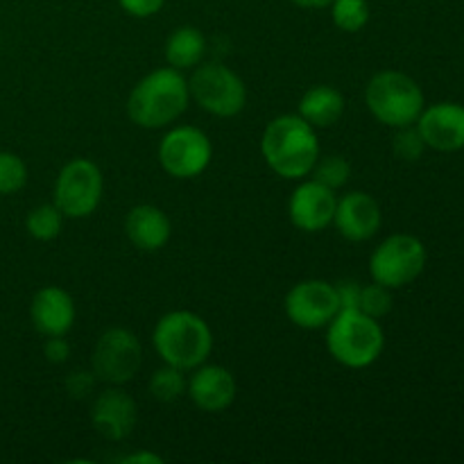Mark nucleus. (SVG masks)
<instances>
[{
	"mask_svg": "<svg viewBox=\"0 0 464 464\" xmlns=\"http://www.w3.org/2000/svg\"><path fill=\"white\" fill-rule=\"evenodd\" d=\"M261 154L267 166L284 179H304L311 175L320 157L315 127L308 125L299 113L275 118L263 131Z\"/></svg>",
	"mask_w": 464,
	"mask_h": 464,
	"instance_id": "nucleus-1",
	"label": "nucleus"
},
{
	"mask_svg": "<svg viewBox=\"0 0 464 464\" xmlns=\"http://www.w3.org/2000/svg\"><path fill=\"white\" fill-rule=\"evenodd\" d=\"M190 100L188 82L177 68H157L131 89L127 113L131 122L145 130H159L175 122Z\"/></svg>",
	"mask_w": 464,
	"mask_h": 464,
	"instance_id": "nucleus-2",
	"label": "nucleus"
},
{
	"mask_svg": "<svg viewBox=\"0 0 464 464\" xmlns=\"http://www.w3.org/2000/svg\"><path fill=\"white\" fill-rule=\"evenodd\" d=\"M152 344L166 365L188 372L207 362L213 349V334L195 313L172 311L154 326Z\"/></svg>",
	"mask_w": 464,
	"mask_h": 464,
	"instance_id": "nucleus-3",
	"label": "nucleus"
},
{
	"mask_svg": "<svg viewBox=\"0 0 464 464\" xmlns=\"http://www.w3.org/2000/svg\"><path fill=\"white\" fill-rule=\"evenodd\" d=\"M329 353L349 370H362L379 361L385 347V335L379 320L358 308H340L326 331Z\"/></svg>",
	"mask_w": 464,
	"mask_h": 464,
	"instance_id": "nucleus-4",
	"label": "nucleus"
},
{
	"mask_svg": "<svg viewBox=\"0 0 464 464\" xmlns=\"http://www.w3.org/2000/svg\"><path fill=\"white\" fill-rule=\"evenodd\" d=\"M365 102L376 121L397 130L415 125L424 111V91L406 72L383 71L367 84Z\"/></svg>",
	"mask_w": 464,
	"mask_h": 464,
	"instance_id": "nucleus-5",
	"label": "nucleus"
},
{
	"mask_svg": "<svg viewBox=\"0 0 464 464\" xmlns=\"http://www.w3.org/2000/svg\"><path fill=\"white\" fill-rule=\"evenodd\" d=\"M424 243L417 236L394 234L385 238L370 256L372 281L397 290L412 284L426 267Z\"/></svg>",
	"mask_w": 464,
	"mask_h": 464,
	"instance_id": "nucleus-6",
	"label": "nucleus"
},
{
	"mask_svg": "<svg viewBox=\"0 0 464 464\" xmlns=\"http://www.w3.org/2000/svg\"><path fill=\"white\" fill-rule=\"evenodd\" d=\"M190 98L204 109L220 118L238 116L247 104V89L245 82L225 63H204L195 68L188 80Z\"/></svg>",
	"mask_w": 464,
	"mask_h": 464,
	"instance_id": "nucleus-7",
	"label": "nucleus"
},
{
	"mask_svg": "<svg viewBox=\"0 0 464 464\" xmlns=\"http://www.w3.org/2000/svg\"><path fill=\"white\" fill-rule=\"evenodd\" d=\"M104 179L100 168L89 159H72L59 170L54 184V204L63 218H89L102 202Z\"/></svg>",
	"mask_w": 464,
	"mask_h": 464,
	"instance_id": "nucleus-8",
	"label": "nucleus"
},
{
	"mask_svg": "<svg viewBox=\"0 0 464 464\" xmlns=\"http://www.w3.org/2000/svg\"><path fill=\"white\" fill-rule=\"evenodd\" d=\"M213 159V145L202 130L181 125L168 131L159 145V163L175 179L202 175Z\"/></svg>",
	"mask_w": 464,
	"mask_h": 464,
	"instance_id": "nucleus-9",
	"label": "nucleus"
},
{
	"mask_svg": "<svg viewBox=\"0 0 464 464\" xmlns=\"http://www.w3.org/2000/svg\"><path fill=\"white\" fill-rule=\"evenodd\" d=\"M143 365V347L130 329H109L100 335L93 349V374L98 381L122 385L136 376Z\"/></svg>",
	"mask_w": 464,
	"mask_h": 464,
	"instance_id": "nucleus-10",
	"label": "nucleus"
},
{
	"mask_svg": "<svg viewBox=\"0 0 464 464\" xmlns=\"http://www.w3.org/2000/svg\"><path fill=\"white\" fill-rule=\"evenodd\" d=\"M285 315L295 326L306 331L329 326V322L338 315L340 302L335 295V285L329 281L308 279L299 281L285 295Z\"/></svg>",
	"mask_w": 464,
	"mask_h": 464,
	"instance_id": "nucleus-11",
	"label": "nucleus"
},
{
	"mask_svg": "<svg viewBox=\"0 0 464 464\" xmlns=\"http://www.w3.org/2000/svg\"><path fill=\"white\" fill-rule=\"evenodd\" d=\"M335 204H338L335 190L326 188L320 181L308 179L299 184L290 195V220L297 229L306 231V234H315V231L334 225Z\"/></svg>",
	"mask_w": 464,
	"mask_h": 464,
	"instance_id": "nucleus-12",
	"label": "nucleus"
},
{
	"mask_svg": "<svg viewBox=\"0 0 464 464\" xmlns=\"http://www.w3.org/2000/svg\"><path fill=\"white\" fill-rule=\"evenodd\" d=\"M426 148L438 152H458L464 148V107L458 102H438L417 118Z\"/></svg>",
	"mask_w": 464,
	"mask_h": 464,
	"instance_id": "nucleus-13",
	"label": "nucleus"
},
{
	"mask_svg": "<svg viewBox=\"0 0 464 464\" xmlns=\"http://www.w3.org/2000/svg\"><path fill=\"white\" fill-rule=\"evenodd\" d=\"M136 421H139L136 401L118 388H109L98 394L91 408V424L95 433L109 442H121L130 438L131 430L136 429Z\"/></svg>",
	"mask_w": 464,
	"mask_h": 464,
	"instance_id": "nucleus-14",
	"label": "nucleus"
},
{
	"mask_svg": "<svg viewBox=\"0 0 464 464\" xmlns=\"http://www.w3.org/2000/svg\"><path fill=\"white\" fill-rule=\"evenodd\" d=\"M381 207L370 193L353 190L335 204L334 225L352 243H365L381 229Z\"/></svg>",
	"mask_w": 464,
	"mask_h": 464,
	"instance_id": "nucleus-15",
	"label": "nucleus"
},
{
	"mask_svg": "<svg viewBox=\"0 0 464 464\" xmlns=\"http://www.w3.org/2000/svg\"><path fill=\"white\" fill-rule=\"evenodd\" d=\"M186 394L199 411L222 412L234 403L236 379L227 367L202 362L199 367H195L193 376L188 379Z\"/></svg>",
	"mask_w": 464,
	"mask_h": 464,
	"instance_id": "nucleus-16",
	"label": "nucleus"
},
{
	"mask_svg": "<svg viewBox=\"0 0 464 464\" xmlns=\"http://www.w3.org/2000/svg\"><path fill=\"white\" fill-rule=\"evenodd\" d=\"M30 317L41 335H66L75 324V304L63 288L45 285L32 297Z\"/></svg>",
	"mask_w": 464,
	"mask_h": 464,
	"instance_id": "nucleus-17",
	"label": "nucleus"
},
{
	"mask_svg": "<svg viewBox=\"0 0 464 464\" xmlns=\"http://www.w3.org/2000/svg\"><path fill=\"white\" fill-rule=\"evenodd\" d=\"M127 238L140 252H159L170 240V218L154 204H139L125 218Z\"/></svg>",
	"mask_w": 464,
	"mask_h": 464,
	"instance_id": "nucleus-18",
	"label": "nucleus"
},
{
	"mask_svg": "<svg viewBox=\"0 0 464 464\" xmlns=\"http://www.w3.org/2000/svg\"><path fill=\"white\" fill-rule=\"evenodd\" d=\"M344 95L334 86H313L299 100V116L313 127H331L343 118Z\"/></svg>",
	"mask_w": 464,
	"mask_h": 464,
	"instance_id": "nucleus-19",
	"label": "nucleus"
},
{
	"mask_svg": "<svg viewBox=\"0 0 464 464\" xmlns=\"http://www.w3.org/2000/svg\"><path fill=\"white\" fill-rule=\"evenodd\" d=\"M207 53V39L202 32L193 25H184L172 32L166 41V59L177 71L195 68L202 62Z\"/></svg>",
	"mask_w": 464,
	"mask_h": 464,
	"instance_id": "nucleus-20",
	"label": "nucleus"
},
{
	"mask_svg": "<svg viewBox=\"0 0 464 464\" xmlns=\"http://www.w3.org/2000/svg\"><path fill=\"white\" fill-rule=\"evenodd\" d=\"M63 227V213L59 211L57 204H39L32 208L25 218V229L32 238L48 243L62 234Z\"/></svg>",
	"mask_w": 464,
	"mask_h": 464,
	"instance_id": "nucleus-21",
	"label": "nucleus"
},
{
	"mask_svg": "<svg viewBox=\"0 0 464 464\" xmlns=\"http://www.w3.org/2000/svg\"><path fill=\"white\" fill-rule=\"evenodd\" d=\"M186 388H188V381L179 367L166 365L154 372L150 379V394L161 403H172L181 399L186 394Z\"/></svg>",
	"mask_w": 464,
	"mask_h": 464,
	"instance_id": "nucleus-22",
	"label": "nucleus"
},
{
	"mask_svg": "<svg viewBox=\"0 0 464 464\" xmlns=\"http://www.w3.org/2000/svg\"><path fill=\"white\" fill-rule=\"evenodd\" d=\"M331 18L343 32H361L370 23V3L367 0H334Z\"/></svg>",
	"mask_w": 464,
	"mask_h": 464,
	"instance_id": "nucleus-23",
	"label": "nucleus"
},
{
	"mask_svg": "<svg viewBox=\"0 0 464 464\" xmlns=\"http://www.w3.org/2000/svg\"><path fill=\"white\" fill-rule=\"evenodd\" d=\"M311 175L313 179L320 181V184L326 186V188L338 190L343 188V186L349 181V177H352V163H349L344 157H340V154H329V157L324 159L317 157Z\"/></svg>",
	"mask_w": 464,
	"mask_h": 464,
	"instance_id": "nucleus-24",
	"label": "nucleus"
},
{
	"mask_svg": "<svg viewBox=\"0 0 464 464\" xmlns=\"http://www.w3.org/2000/svg\"><path fill=\"white\" fill-rule=\"evenodd\" d=\"M392 306H394L392 288H388V285L383 284H376V281L370 285H362L358 311L374 317V320H381V317H385L390 311H392Z\"/></svg>",
	"mask_w": 464,
	"mask_h": 464,
	"instance_id": "nucleus-25",
	"label": "nucleus"
},
{
	"mask_svg": "<svg viewBox=\"0 0 464 464\" xmlns=\"http://www.w3.org/2000/svg\"><path fill=\"white\" fill-rule=\"evenodd\" d=\"M27 184V166L18 154L0 152V195H14Z\"/></svg>",
	"mask_w": 464,
	"mask_h": 464,
	"instance_id": "nucleus-26",
	"label": "nucleus"
},
{
	"mask_svg": "<svg viewBox=\"0 0 464 464\" xmlns=\"http://www.w3.org/2000/svg\"><path fill=\"white\" fill-rule=\"evenodd\" d=\"M392 150L399 159H403V161H417V159H421V154H424L426 143L415 125L397 127V134H394V140H392Z\"/></svg>",
	"mask_w": 464,
	"mask_h": 464,
	"instance_id": "nucleus-27",
	"label": "nucleus"
},
{
	"mask_svg": "<svg viewBox=\"0 0 464 464\" xmlns=\"http://www.w3.org/2000/svg\"><path fill=\"white\" fill-rule=\"evenodd\" d=\"M95 383H98V379H95L93 370H91V372L75 370L72 374H68L66 392L71 394L72 399H86L91 392H93Z\"/></svg>",
	"mask_w": 464,
	"mask_h": 464,
	"instance_id": "nucleus-28",
	"label": "nucleus"
},
{
	"mask_svg": "<svg viewBox=\"0 0 464 464\" xmlns=\"http://www.w3.org/2000/svg\"><path fill=\"white\" fill-rule=\"evenodd\" d=\"M118 3H121V7L125 9L130 16L148 18V16H154V14L163 7L166 0H118Z\"/></svg>",
	"mask_w": 464,
	"mask_h": 464,
	"instance_id": "nucleus-29",
	"label": "nucleus"
},
{
	"mask_svg": "<svg viewBox=\"0 0 464 464\" xmlns=\"http://www.w3.org/2000/svg\"><path fill=\"white\" fill-rule=\"evenodd\" d=\"M361 290L362 285L353 279H344L335 285V295H338L340 308H358L361 302Z\"/></svg>",
	"mask_w": 464,
	"mask_h": 464,
	"instance_id": "nucleus-30",
	"label": "nucleus"
},
{
	"mask_svg": "<svg viewBox=\"0 0 464 464\" xmlns=\"http://www.w3.org/2000/svg\"><path fill=\"white\" fill-rule=\"evenodd\" d=\"M44 353L50 362H66L71 356V344L63 340V335H50L44 344Z\"/></svg>",
	"mask_w": 464,
	"mask_h": 464,
	"instance_id": "nucleus-31",
	"label": "nucleus"
},
{
	"mask_svg": "<svg viewBox=\"0 0 464 464\" xmlns=\"http://www.w3.org/2000/svg\"><path fill=\"white\" fill-rule=\"evenodd\" d=\"M122 464H161L163 458L159 456V453H131V456H125L121 458Z\"/></svg>",
	"mask_w": 464,
	"mask_h": 464,
	"instance_id": "nucleus-32",
	"label": "nucleus"
},
{
	"mask_svg": "<svg viewBox=\"0 0 464 464\" xmlns=\"http://www.w3.org/2000/svg\"><path fill=\"white\" fill-rule=\"evenodd\" d=\"M295 3L297 7H306V9H322V7H329L334 0H290Z\"/></svg>",
	"mask_w": 464,
	"mask_h": 464,
	"instance_id": "nucleus-33",
	"label": "nucleus"
}]
</instances>
